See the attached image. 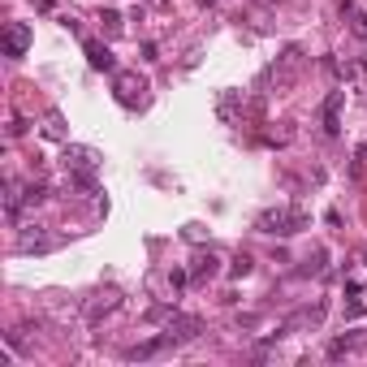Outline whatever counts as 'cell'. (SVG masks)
<instances>
[{"mask_svg":"<svg viewBox=\"0 0 367 367\" xmlns=\"http://www.w3.org/2000/svg\"><path fill=\"white\" fill-rule=\"evenodd\" d=\"M260 225V233H281V238H294L311 225V216L302 212V207H268V212L255 220Z\"/></svg>","mask_w":367,"mask_h":367,"instance_id":"obj_1","label":"cell"},{"mask_svg":"<svg viewBox=\"0 0 367 367\" xmlns=\"http://www.w3.org/2000/svg\"><path fill=\"white\" fill-rule=\"evenodd\" d=\"M302 61H307V56H302V48H298V43H290V48H285V52L273 61V70H268V78L277 83V91H285V87H294V83H298V74H302Z\"/></svg>","mask_w":367,"mask_h":367,"instance_id":"obj_2","label":"cell"},{"mask_svg":"<svg viewBox=\"0 0 367 367\" xmlns=\"http://www.w3.org/2000/svg\"><path fill=\"white\" fill-rule=\"evenodd\" d=\"M113 91H117V100L125 108H138L143 100H147V78L134 74V70H117L113 74Z\"/></svg>","mask_w":367,"mask_h":367,"instance_id":"obj_3","label":"cell"},{"mask_svg":"<svg viewBox=\"0 0 367 367\" xmlns=\"http://www.w3.org/2000/svg\"><path fill=\"white\" fill-rule=\"evenodd\" d=\"M203 333V320L199 315H173L169 320V328H165V346L169 350H182V346H190Z\"/></svg>","mask_w":367,"mask_h":367,"instance_id":"obj_4","label":"cell"},{"mask_svg":"<svg viewBox=\"0 0 367 367\" xmlns=\"http://www.w3.org/2000/svg\"><path fill=\"white\" fill-rule=\"evenodd\" d=\"M324 302H311V307H298L294 315H285L281 320V328H277V337H290V333H302V328H320V320H324Z\"/></svg>","mask_w":367,"mask_h":367,"instance_id":"obj_5","label":"cell"},{"mask_svg":"<svg viewBox=\"0 0 367 367\" xmlns=\"http://www.w3.org/2000/svg\"><path fill=\"white\" fill-rule=\"evenodd\" d=\"M0 48H5V56H26V48H30V26H26V22H9Z\"/></svg>","mask_w":367,"mask_h":367,"instance_id":"obj_6","label":"cell"},{"mask_svg":"<svg viewBox=\"0 0 367 367\" xmlns=\"http://www.w3.org/2000/svg\"><path fill=\"white\" fill-rule=\"evenodd\" d=\"M83 52H87V65H91V70H100V74H117V61H113V52H108V43L87 39V43H83Z\"/></svg>","mask_w":367,"mask_h":367,"instance_id":"obj_7","label":"cell"},{"mask_svg":"<svg viewBox=\"0 0 367 367\" xmlns=\"http://www.w3.org/2000/svg\"><path fill=\"white\" fill-rule=\"evenodd\" d=\"M216 273H220L216 251H195L190 255V281H212Z\"/></svg>","mask_w":367,"mask_h":367,"instance_id":"obj_8","label":"cell"},{"mask_svg":"<svg viewBox=\"0 0 367 367\" xmlns=\"http://www.w3.org/2000/svg\"><path fill=\"white\" fill-rule=\"evenodd\" d=\"M242 108H247L242 91H220V95H216V117L225 121V125H233L238 117H242Z\"/></svg>","mask_w":367,"mask_h":367,"instance_id":"obj_9","label":"cell"},{"mask_svg":"<svg viewBox=\"0 0 367 367\" xmlns=\"http://www.w3.org/2000/svg\"><path fill=\"white\" fill-rule=\"evenodd\" d=\"M165 333H156L151 342H138V346H130L125 350V363H147V359H156V355H165Z\"/></svg>","mask_w":367,"mask_h":367,"instance_id":"obj_10","label":"cell"},{"mask_svg":"<svg viewBox=\"0 0 367 367\" xmlns=\"http://www.w3.org/2000/svg\"><path fill=\"white\" fill-rule=\"evenodd\" d=\"M65 169H100V151L78 147V143H65Z\"/></svg>","mask_w":367,"mask_h":367,"instance_id":"obj_11","label":"cell"},{"mask_svg":"<svg viewBox=\"0 0 367 367\" xmlns=\"http://www.w3.org/2000/svg\"><path fill=\"white\" fill-rule=\"evenodd\" d=\"M342 104H346V91H328V100H324V134L342 130Z\"/></svg>","mask_w":367,"mask_h":367,"instance_id":"obj_12","label":"cell"},{"mask_svg":"<svg viewBox=\"0 0 367 367\" xmlns=\"http://www.w3.org/2000/svg\"><path fill=\"white\" fill-rule=\"evenodd\" d=\"M48 247H52V238H48L39 225H30V229L18 238V251H22V255H30V251H48Z\"/></svg>","mask_w":367,"mask_h":367,"instance_id":"obj_13","label":"cell"},{"mask_svg":"<svg viewBox=\"0 0 367 367\" xmlns=\"http://www.w3.org/2000/svg\"><path fill=\"white\" fill-rule=\"evenodd\" d=\"M117 307H121V298H117V294H104L100 302H91V307H87V324H100L104 315H113Z\"/></svg>","mask_w":367,"mask_h":367,"instance_id":"obj_14","label":"cell"},{"mask_svg":"<svg viewBox=\"0 0 367 367\" xmlns=\"http://www.w3.org/2000/svg\"><path fill=\"white\" fill-rule=\"evenodd\" d=\"M22 203H26V195L18 190V182H5V216H9V220L22 216Z\"/></svg>","mask_w":367,"mask_h":367,"instance_id":"obj_15","label":"cell"},{"mask_svg":"<svg viewBox=\"0 0 367 367\" xmlns=\"http://www.w3.org/2000/svg\"><path fill=\"white\" fill-rule=\"evenodd\" d=\"M70 182H74L78 190H87V195L100 190V182H95V169H70Z\"/></svg>","mask_w":367,"mask_h":367,"instance_id":"obj_16","label":"cell"},{"mask_svg":"<svg viewBox=\"0 0 367 367\" xmlns=\"http://www.w3.org/2000/svg\"><path fill=\"white\" fill-rule=\"evenodd\" d=\"M355 346H359V337H337V342H328V359H342V355H350Z\"/></svg>","mask_w":367,"mask_h":367,"instance_id":"obj_17","label":"cell"},{"mask_svg":"<svg viewBox=\"0 0 367 367\" xmlns=\"http://www.w3.org/2000/svg\"><path fill=\"white\" fill-rule=\"evenodd\" d=\"M324 260H328V251H315L307 260V268H302V277H320L324 273Z\"/></svg>","mask_w":367,"mask_h":367,"instance_id":"obj_18","label":"cell"},{"mask_svg":"<svg viewBox=\"0 0 367 367\" xmlns=\"http://www.w3.org/2000/svg\"><path fill=\"white\" fill-rule=\"evenodd\" d=\"M251 268H255V264H251V255H238V260L229 264V277L242 281V277H251Z\"/></svg>","mask_w":367,"mask_h":367,"instance_id":"obj_19","label":"cell"},{"mask_svg":"<svg viewBox=\"0 0 367 367\" xmlns=\"http://www.w3.org/2000/svg\"><path fill=\"white\" fill-rule=\"evenodd\" d=\"M48 138H65V125H61V113H48Z\"/></svg>","mask_w":367,"mask_h":367,"instance_id":"obj_20","label":"cell"},{"mask_svg":"<svg viewBox=\"0 0 367 367\" xmlns=\"http://www.w3.org/2000/svg\"><path fill=\"white\" fill-rule=\"evenodd\" d=\"M186 281H190V268H173V273H169V285H173V290H182Z\"/></svg>","mask_w":367,"mask_h":367,"instance_id":"obj_21","label":"cell"},{"mask_svg":"<svg viewBox=\"0 0 367 367\" xmlns=\"http://www.w3.org/2000/svg\"><path fill=\"white\" fill-rule=\"evenodd\" d=\"M173 315H178L173 307H151V311H147V320H151V324H160V320H173Z\"/></svg>","mask_w":367,"mask_h":367,"instance_id":"obj_22","label":"cell"},{"mask_svg":"<svg viewBox=\"0 0 367 367\" xmlns=\"http://www.w3.org/2000/svg\"><path fill=\"white\" fill-rule=\"evenodd\" d=\"M100 22L108 26V35H117V30H121V18H117V13H113V9H108V13H104V18H100Z\"/></svg>","mask_w":367,"mask_h":367,"instance_id":"obj_23","label":"cell"},{"mask_svg":"<svg viewBox=\"0 0 367 367\" xmlns=\"http://www.w3.org/2000/svg\"><path fill=\"white\" fill-rule=\"evenodd\" d=\"M355 35L367 39V13H355Z\"/></svg>","mask_w":367,"mask_h":367,"instance_id":"obj_24","label":"cell"},{"mask_svg":"<svg viewBox=\"0 0 367 367\" xmlns=\"http://www.w3.org/2000/svg\"><path fill=\"white\" fill-rule=\"evenodd\" d=\"M359 315H363V302L355 298V302H350V307H346V320H359Z\"/></svg>","mask_w":367,"mask_h":367,"instance_id":"obj_25","label":"cell"},{"mask_svg":"<svg viewBox=\"0 0 367 367\" xmlns=\"http://www.w3.org/2000/svg\"><path fill=\"white\" fill-rule=\"evenodd\" d=\"M30 5H35V9H52V0H30Z\"/></svg>","mask_w":367,"mask_h":367,"instance_id":"obj_26","label":"cell"},{"mask_svg":"<svg viewBox=\"0 0 367 367\" xmlns=\"http://www.w3.org/2000/svg\"><path fill=\"white\" fill-rule=\"evenodd\" d=\"M199 5H216V0H199Z\"/></svg>","mask_w":367,"mask_h":367,"instance_id":"obj_27","label":"cell"},{"mask_svg":"<svg viewBox=\"0 0 367 367\" xmlns=\"http://www.w3.org/2000/svg\"><path fill=\"white\" fill-rule=\"evenodd\" d=\"M363 264H367V255H363Z\"/></svg>","mask_w":367,"mask_h":367,"instance_id":"obj_28","label":"cell"}]
</instances>
